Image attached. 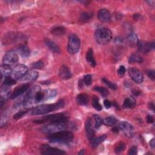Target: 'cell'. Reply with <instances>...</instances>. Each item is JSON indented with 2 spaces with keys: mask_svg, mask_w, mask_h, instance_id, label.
<instances>
[{
  "mask_svg": "<svg viewBox=\"0 0 155 155\" xmlns=\"http://www.w3.org/2000/svg\"><path fill=\"white\" fill-rule=\"evenodd\" d=\"M84 154V150H81L80 152L78 153V154L79 155H82Z\"/></svg>",
  "mask_w": 155,
  "mask_h": 155,
  "instance_id": "52",
  "label": "cell"
},
{
  "mask_svg": "<svg viewBox=\"0 0 155 155\" xmlns=\"http://www.w3.org/2000/svg\"><path fill=\"white\" fill-rule=\"evenodd\" d=\"M137 46L138 48V50L140 52H142L143 53H147L154 49L155 44L154 42H148L139 41Z\"/></svg>",
  "mask_w": 155,
  "mask_h": 155,
  "instance_id": "12",
  "label": "cell"
},
{
  "mask_svg": "<svg viewBox=\"0 0 155 155\" xmlns=\"http://www.w3.org/2000/svg\"><path fill=\"white\" fill-rule=\"evenodd\" d=\"M76 101L81 105H86L89 101L88 96L84 93H81L77 96Z\"/></svg>",
  "mask_w": 155,
  "mask_h": 155,
  "instance_id": "23",
  "label": "cell"
},
{
  "mask_svg": "<svg viewBox=\"0 0 155 155\" xmlns=\"http://www.w3.org/2000/svg\"><path fill=\"white\" fill-rule=\"evenodd\" d=\"M148 107H149V108L152 110L153 111H154V104L153 102H150Z\"/></svg>",
  "mask_w": 155,
  "mask_h": 155,
  "instance_id": "48",
  "label": "cell"
},
{
  "mask_svg": "<svg viewBox=\"0 0 155 155\" xmlns=\"http://www.w3.org/2000/svg\"><path fill=\"white\" fill-rule=\"evenodd\" d=\"M101 80H102V81L104 83H105L109 88H111V89H113V90H115L117 89V85H116L114 83H113V82H112L108 81V79H107L105 78H102Z\"/></svg>",
  "mask_w": 155,
  "mask_h": 155,
  "instance_id": "36",
  "label": "cell"
},
{
  "mask_svg": "<svg viewBox=\"0 0 155 155\" xmlns=\"http://www.w3.org/2000/svg\"><path fill=\"white\" fill-rule=\"evenodd\" d=\"M136 105V100L133 97L126 98L123 103V107L126 108H133Z\"/></svg>",
  "mask_w": 155,
  "mask_h": 155,
  "instance_id": "26",
  "label": "cell"
},
{
  "mask_svg": "<svg viewBox=\"0 0 155 155\" xmlns=\"http://www.w3.org/2000/svg\"><path fill=\"white\" fill-rule=\"evenodd\" d=\"M137 147H132L130 149V150H129L128 154H130V155H134V154H137Z\"/></svg>",
  "mask_w": 155,
  "mask_h": 155,
  "instance_id": "42",
  "label": "cell"
},
{
  "mask_svg": "<svg viewBox=\"0 0 155 155\" xmlns=\"http://www.w3.org/2000/svg\"><path fill=\"white\" fill-rule=\"evenodd\" d=\"M86 60L91 67H95L96 66V61L94 58L93 51V49L91 48H89L88 51L87 52Z\"/></svg>",
  "mask_w": 155,
  "mask_h": 155,
  "instance_id": "25",
  "label": "cell"
},
{
  "mask_svg": "<svg viewBox=\"0 0 155 155\" xmlns=\"http://www.w3.org/2000/svg\"><path fill=\"white\" fill-rule=\"evenodd\" d=\"M92 105L94 108H95L97 111H101L102 109V105L99 103V99L98 97L94 96L93 97L92 100Z\"/></svg>",
  "mask_w": 155,
  "mask_h": 155,
  "instance_id": "31",
  "label": "cell"
},
{
  "mask_svg": "<svg viewBox=\"0 0 155 155\" xmlns=\"http://www.w3.org/2000/svg\"><path fill=\"white\" fill-rule=\"evenodd\" d=\"M126 148V144L123 142H119L114 148V151L116 154H119L124 151Z\"/></svg>",
  "mask_w": 155,
  "mask_h": 155,
  "instance_id": "33",
  "label": "cell"
},
{
  "mask_svg": "<svg viewBox=\"0 0 155 155\" xmlns=\"http://www.w3.org/2000/svg\"><path fill=\"white\" fill-rule=\"evenodd\" d=\"M104 106L105 107V108L108 109V108H110L111 107L112 103H111L109 100L105 99V100H104Z\"/></svg>",
  "mask_w": 155,
  "mask_h": 155,
  "instance_id": "45",
  "label": "cell"
},
{
  "mask_svg": "<svg viewBox=\"0 0 155 155\" xmlns=\"http://www.w3.org/2000/svg\"><path fill=\"white\" fill-rule=\"evenodd\" d=\"M1 70V79H2L3 78H5L9 76L12 74V70L11 69L10 65H2L0 67Z\"/></svg>",
  "mask_w": 155,
  "mask_h": 155,
  "instance_id": "22",
  "label": "cell"
},
{
  "mask_svg": "<svg viewBox=\"0 0 155 155\" xmlns=\"http://www.w3.org/2000/svg\"><path fill=\"white\" fill-rule=\"evenodd\" d=\"M40 151L42 154H65V152L58 148H53L48 145L43 144L40 147Z\"/></svg>",
  "mask_w": 155,
  "mask_h": 155,
  "instance_id": "11",
  "label": "cell"
},
{
  "mask_svg": "<svg viewBox=\"0 0 155 155\" xmlns=\"http://www.w3.org/2000/svg\"><path fill=\"white\" fill-rule=\"evenodd\" d=\"M93 18V13L90 12H83L80 16V21L83 22L90 21Z\"/></svg>",
  "mask_w": 155,
  "mask_h": 155,
  "instance_id": "30",
  "label": "cell"
},
{
  "mask_svg": "<svg viewBox=\"0 0 155 155\" xmlns=\"http://www.w3.org/2000/svg\"><path fill=\"white\" fill-rule=\"evenodd\" d=\"M17 50L22 57L27 58L30 54V50L26 45H19L17 48Z\"/></svg>",
  "mask_w": 155,
  "mask_h": 155,
  "instance_id": "21",
  "label": "cell"
},
{
  "mask_svg": "<svg viewBox=\"0 0 155 155\" xmlns=\"http://www.w3.org/2000/svg\"><path fill=\"white\" fill-rule=\"evenodd\" d=\"M59 77L64 80H67L71 77V73L70 69L65 65H62L59 70Z\"/></svg>",
  "mask_w": 155,
  "mask_h": 155,
  "instance_id": "19",
  "label": "cell"
},
{
  "mask_svg": "<svg viewBox=\"0 0 155 155\" xmlns=\"http://www.w3.org/2000/svg\"><path fill=\"white\" fill-rule=\"evenodd\" d=\"M98 18L103 22H108L111 20V14L108 10L102 8L98 12Z\"/></svg>",
  "mask_w": 155,
  "mask_h": 155,
  "instance_id": "18",
  "label": "cell"
},
{
  "mask_svg": "<svg viewBox=\"0 0 155 155\" xmlns=\"http://www.w3.org/2000/svg\"><path fill=\"white\" fill-rule=\"evenodd\" d=\"M122 39L120 38H116L115 39H114V42L116 43V44H121L122 42Z\"/></svg>",
  "mask_w": 155,
  "mask_h": 155,
  "instance_id": "47",
  "label": "cell"
},
{
  "mask_svg": "<svg viewBox=\"0 0 155 155\" xmlns=\"http://www.w3.org/2000/svg\"><path fill=\"white\" fill-rule=\"evenodd\" d=\"M111 131L113 132H114V133H118L119 132V128L117 127H113L112 128Z\"/></svg>",
  "mask_w": 155,
  "mask_h": 155,
  "instance_id": "51",
  "label": "cell"
},
{
  "mask_svg": "<svg viewBox=\"0 0 155 155\" xmlns=\"http://www.w3.org/2000/svg\"><path fill=\"white\" fill-rule=\"evenodd\" d=\"M16 80L13 79L12 77L7 76L4 78V81L3 82V84L8 85V86H11L16 84Z\"/></svg>",
  "mask_w": 155,
  "mask_h": 155,
  "instance_id": "35",
  "label": "cell"
},
{
  "mask_svg": "<svg viewBox=\"0 0 155 155\" xmlns=\"http://www.w3.org/2000/svg\"><path fill=\"white\" fill-rule=\"evenodd\" d=\"M81 42L79 37L75 34H71L68 37L67 44V51L71 54L76 53L80 47Z\"/></svg>",
  "mask_w": 155,
  "mask_h": 155,
  "instance_id": "6",
  "label": "cell"
},
{
  "mask_svg": "<svg viewBox=\"0 0 155 155\" xmlns=\"http://www.w3.org/2000/svg\"><path fill=\"white\" fill-rule=\"evenodd\" d=\"M128 74L131 79L137 84H140L143 81V76L142 73L136 68L131 67L128 70Z\"/></svg>",
  "mask_w": 155,
  "mask_h": 155,
  "instance_id": "10",
  "label": "cell"
},
{
  "mask_svg": "<svg viewBox=\"0 0 155 155\" xmlns=\"http://www.w3.org/2000/svg\"><path fill=\"white\" fill-rule=\"evenodd\" d=\"M31 67L33 69H41L44 67V63L42 61H39L33 63Z\"/></svg>",
  "mask_w": 155,
  "mask_h": 155,
  "instance_id": "39",
  "label": "cell"
},
{
  "mask_svg": "<svg viewBox=\"0 0 155 155\" xmlns=\"http://www.w3.org/2000/svg\"><path fill=\"white\" fill-rule=\"evenodd\" d=\"M102 123L107 126H114L117 123V120L113 117H108L102 120Z\"/></svg>",
  "mask_w": 155,
  "mask_h": 155,
  "instance_id": "29",
  "label": "cell"
},
{
  "mask_svg": "<svg viewBox=\"0 0 155 155\" xmlns=\"http://www.w3.org/2000/svg\"><path fill=\"white\" fill-rule=\"evenodd\" d=\"M140 18V15H139V14H134V16H133V19H134V20H137V19H139V18Z\"/></svg>",
  "mask_w": 155,
  "mask_h": 155,
  "instance_id": "50",
  "label": "cell"
},
{
  "mask_svg": "<svg viewBox=\"0 0 155 155\" xmlns=\"http://www.w3.org/2000/svg\"><path fill=\"white\" fill-rule=\"evenodd\" d=\"M29 88V85L28 84H24L19 87H18L15 89L12 94H11V99H13L19 96H21L22 94H23L25 91H26L28 88Z\"/></svg>",
  "mask_w": 155,
  "mask_h": 155,
  "instance_id": "17",
  "label": "cell"
},
{
  "mask_svg": "<svg viewBox=\"0 0 155 155\" xmlns=\"http://www.w3.org/2000/svg\"><path fill=\"white\" fill-rule=\"evenodd\" d=\"M94 90L97 92H99L104 97H107L108 94H109V91L108 90L102 87H100V86H96L94 87Z\"/></svg>",
  "mask_w": 155,
  "mask_h": 155,
  "instance_id": "32",
  "label": "cell"
},
{
  "mask_svg": "<svg viewBox=\"0 0 155 155\" xmlns=\"http://www.w3.org/2000/svg\"><path fill=\"white\" fill-rule=\"evenodd\" d=\"M41 90L40 87L38 85H35L33 87H31L28 92L26 93V94L24 96L23 100H22V105L25 107H29L30 106H32L34 104V97L35 96V94Z\"/></svg>",
  "mask_w": 155,
  "mask_h": 155,
  "instance_id": "7",
  "label": "cell"
},
{
  "mask_svg": "<svg viewBox=\"0 0 155 155\" xmlns=\"http://www.w3.org/2000/svg\"><path fill=\"white\" fill-rule=\"evenodd\" d=\"M128 39L130 42V43L134 44V45H137L138 42H139V39L137 38V36L134 33H131L128 35Z\"/></svg>",
  "mask_w": 155,
  "mask_h": 155,
  "instance_id": "34",
  "label": "cell"
},
{
  "mask_svg": "<svg viewBox=\"0 0 155 155\" xmlns=\"http://www.w3.org/2000/svg\"><path fill=\"white\" fill-rule=\"evenodd\" d=\"M68 117L63 113H56L45 116L42 118L38 120H35L33 122L36 124H44L46 122L54 123V122H67Z\"/></svg>",
  "mask_w": 155,
  "mask_h": 155,
  "instance_id": "4",
  "label": "cell"
},
{
  "mask_svg": "<svg viewBox=\"0 0 155 155\" xmlns=\"http://www.w3.org/2000/svg\"><path fill=\"white\" fill-rule=\"evenodd\" d=\"M11 89L10 86L3 84L0 90V97H1V107H2L4 102L11 96Z\"/></svg>",
  "mask_w": 155,
  "mask_h": 155,
  "instance_id": "14",
  "label": "cell"
},
{
  "mask_svg": "<svg viewBox=\"0 0 155 155\" xmlns=\"http://www.w3.org/2000/svg\"><path fill=\"white\" fill-rule=\"evenodd\" d=\"M146 120H147V122L148 123V124H152L154 122V119L153 117V116L151 115H147V117H146Z\"/></svg>",
  "mask_w": 155,
  "mask_h": 155,
  "instance_id": "44",
  "label": "cell"
},
{
  "mask_svg": "<svg viewBox=\"0 0 155 155\" xmlns=\"http://www.w3.org/2000/svg\"><path fill=\"white\" fill-rule=\"evenodd\" d=\"M143 61V58L137 53H133L130 55L128 59L129 63H133V62H138L141 63Z\"/></svg>",
  "mask_w": 155,
  "mask_h": 155,
  "instance_id": "27",
  "label": "cell"
},
{
  "mask_svg": "<svg viewBox=\"0 0 155 155\" xmlns=\"http://www.w3.org/2000/svg\"><path fill=\"white\" fill-rule=\"evenodd\" d=\"M47 139L51 143H67L73 140V134L70 131L63 130L48 134Z\"/></svg>",
  "mask_w": 155,
  "mask_h": 155,
  "instance_id": "2",
  "label": "cell"
},
{
  "mask_svg": "<svg viewBox=\"0 0 155 155\" xmlns=\"http://www.w3.org/2000/svg\"><path fill=\"white\" fill-rule=\"evenodd\" d=\"M147 75L150 79L153 80L155 79V71L154 70H149L147 72Z\"/></svg>",
  "mask_w": 155,
  "mask_h": 155,
  "instance_id": "43",
  "label": "cell"
},
{
  "mask_svg": "<svg viewBox=\"0 0 155 155\" xmlns=\"http://www.w3.org/2000/svg\"><path fill=\"white\" fill-rule=\"evenodd\" d=\"M119 130H120L124 134L128 137H132L134 134V127L127 122H121L118 126Z\"/></svg>",
  "mask_w": 155,
  "mask_h": 155,
  "instance_id": "9",
  "label": "cell"
},
{
  "mask_svg": "<svg viewBox=\"0 0 155 155\" xmlns=\"http://www.w3.org/2000/svg\"><path fill=\"white\" fill-rule=\"evenodd\" d=\"M64 101L62 99L59 100L54 104H43L36 107L31 110V114L32 115H42L50 113L52 111L59 110L64 107Z\"/></svg>",
  "mask_w": 155,
  "mask_h": 155,
  "instance_id": "1",
  "label": "cell"
},
{
  "mask_svg": "<svg viewBox=\"0 0 155 155\" xmlns=\"http://www.w3.org/2000/svg\"><path fill=\"white\" fill-rule=\"evenodd\" d=\"M94 38L97 43L100 45H106L112 38V33L107 28H98L94 33Z\"/></svg>",
  "mask_w": 155,
  "mask_h": 155,
  "instance_id": "3",
  "label": "cell"
},
{
  "mask_svg": "<svg viewBox=\"0 0 155 155\" xmlns=\"http://www.w3.org/2000/svg\"><path fill=\"white\" fill-rule=\"evenodd\" d=\"M45 44L47 46V47L53 52L56 53H60L61 50L60 48L58 47V45L52 41H51L49 39H45L44 40Z\"/></svg>",
  "mask_w": 155,
  "mask_h": 155,
  "instance_id": "20",
  "label": "cell"
},
{
  "mask_svg": "<svg viewBox=\"0 0 155 155\" xmlns=\"http://www.w3.org/2000/svg\"><path fill=\"white\" fill-rule=\"evenodd\" d=\"M28 111H29L28 109H26V110H21V111H18V113H16L14 115L13 118L15 119H19L21 118L22 117H23V116L25 115Z\"/></svg>",
  "mask_w": 155,
  "mask_h": 155,
  "instance_id": "38",
  "label": "cell"
},
{
  "mask_svg": "<svg viewBox=\"0 0 155 155\" xmlns=\"http://www.w3.org/2000/svg\"><path fill=\"white\" fill-rule=\"evenodd\" d=\"M150 145L152 148H154L155 147V141L154 139L153 138L150 141Z\"/></svg>",
  "mask_w": 155,
  "mask_h": 155,
  "instance_id": "46",
  "label": "cell"
},
{
  "mask_svg": "<svg viewBox=\"0 0 155 155\" xmlns=\"http://www.w3.org/2000/svg\"><path fill=\"white\" fill-rule=\"evenodd\" d=\"M38 76V73L34 70H30L29 71H27V73L22 78L20 79L21 82H24L25 83L31 82L33 81H35Z\"/></svg>",
  "mask_w": 155,
  "mask_h": 155,
  "instance_id": "15",
  "label": "cell"
},
{
  "mask_svg": "<svg viewBox=\"0 0 155 155\" xmlns=\"http://www.w3.org/2000/svg\"><path fill=\"white\" fill-rule=\"evenodd\" d=\"M85 130L87 138L91 140L94 138V131L93 128V120L91 118H88L85 122Z\"/></svg>",
  "mask_w": 155,
  "mask_h": 155,
  "instance_id": "16",
  "label": "cell"
},
{
  "mask_svg": "<svg viewBox=\"0 0 155 155\" xmlns=\"http://www.w3.org/2000/svg\"><path fill=\"white\" fill-rule=\"evenodd\" d=\"M133 94L134 96H139L140 94V91L137 90H133Z\"/></svg>",
  "mask_w": 155,
  "mask_h": 155,
  "instance_id": "49",
  "label": "cell"
},
{
  "mask_svg": "<svg viewBox=\"0 0 155 155\" xmlns=\"http://www.w3.org/2000/svg\"><path fill=\"white\" fill-rule=\"evenodd\" d=\"M83 81L86 85H90L91 84V76L90 74H86L84 77Z\"/></svg>",
  "mask_w": 155,
  "mask_h": 155,
  "instance_id": "41",
  "label": "cell"
},
{
  "mask_svg": "<svg viewBox=\"0 0 155 155\" xmlns=\"http://www.w3.org/2000/svg\"><path fill=\"white\" fill-rule=\"evenodd\" d=\"M67 128L66 122H54L43 127L41 129L42 133L50 134L56 132L65 130Z\"/></svg>",
  "mask_w": 155,
  "mask_h": 155,
  "instance_id": "5",
  "label": "cell"
},
{
  "mask_svg": "<svg viewBox=\"0 0 155 155\" xmlns=\"http://www.w3.org/2000/svg\"><path fill=\"white\" fill-rule=\"evenodd\" d=\"M65 32V29L64 27H62V26L56 27L51 30V33L53 35H55L57 36H60L64 35Z\"/></svg>",
  "mask_w": 155,
  "mask_h": 155,
  "instance_id": "28",
  "label": "cell"
},
{
  "mask_svg": "<svg viewBox=\"0 0 155 155\" xmlns=\"http://www.w3.org/2000/svg\"><path fill=\"white\" fill-rule=\"evenodd\" d=\"M18 61V56L14 51L7 52L3 58V63L5 65H11L16 63Z\"/></svg>",
  "mask_w": 155,
  "mask_h": 155,
  "instance_id": "13",
  "label": "cell"
},
{
  "mask_svg": "<svg viewBox=\"0 0 155 155\" xmlns=\"http://www.w3.org/2000/svg\"><path fill=\"white\" fill-rule=\"evenodd\" d=\"M126 72V69L124 65H121L119 67V69L117 70V74L119 77H123Z\"/></svg>",
  "mask_w": 155,
  "mask_h": 155,
  "instance_id": "40",
  "label": "cell"
},
{
  "mask_svg": "<svg viewBox=\"0 0 155 155\" xmlns=\"http://www.w3.org/2000/svg\"><path fill=\"white\" fill-rule=\"evenodd\" d=\"M107 138V135L104 134L91 140V147L92 148H96L101 143L103 142Z\"/></svg>",
  "mask_w": 155,
  "mask_h": 155,
  "instance_id": "24",
  "label": "cell"
},
{
  "mask_svg": "<svg viewBox=\"0 0 155 155\" xmlns=\"http://www.w3.org/2000/svg\"><path fill=\"white\" fill-rule=\"evenodd\" d=\"M28 71V68L27 66L23 64H18L14 67L12 69L11 77L15 80L22 78Z\"/></svg>",
  "mask_w": 155,
  "mask_h": 155,
  "instance_id": "8",
  "label": "cell"
},
{
  "mask_svg": "<svg viewBox=\"0 0 155 155\" xmlns=\"http://www.w3.org/2000/svg\"><path fill=\"white\" fill-rule=\"evenodd\" d=\"M93 118H94V120L95 121L94 127L96 128H98L101 125V124H102V120L101 118L100 117V116L97 114H94L93 116Z\"/></svg>",
  "mask_w": 155,
  "mask_h": 155,
  "instance_id": "37",
  "label": "cell"
}]
</instances>
